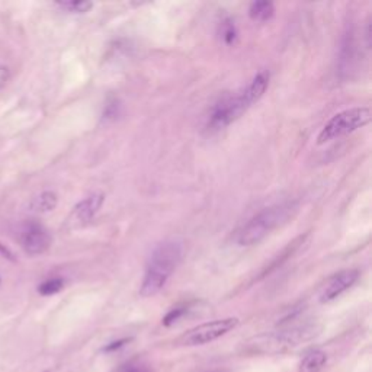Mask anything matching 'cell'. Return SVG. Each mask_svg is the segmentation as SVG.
Here are the masks:
<instances>
[{
	"label": "cell",
	"instance_id": "6da1fadb",
	"mask_svg": "<svg viewBox=\"0 0 372 372\" xmlns=\"http://www.w3.org/2000/svg\"><path fill=\"white\" fill-rule=\"evenodd\" d=\"M182 253L183 249L181 241L166 240L157 244L146 266L143 282L140 287V295L147 298L159 294L168 284L172 274L176 271Z\"/></svg>",
	"mask_w": 372,
	"mask_h": 372
},
{
	"label": "cell",
	"instance_id": "7a4b0ae2",
	"mask_svg": "<svg viewBox=\"0 0 372 372\" xmlns=\"http://www.w3.org/2000/svg\"><path fill=\"white\" fill-rule=\"evenodd\" d=\"M298 211V202L287 201L263 208L253 215L246 224H243L236 232V241L239 246H253L261 243L271 232L295 215Z\"/></svg>",
	"mask_w": 372,
	"mask_h": 372
},
{
	"label": "cell",
	"instance_id": "3957f363",
	"mask_svg": "<svg viewBox=\"0 0 372 372\" xmlns=\"http://www.w3.org/2000/svg\"><path fill=\"white\" fill-rule=\"evenodd\" d=\"M371 109L369 107H358L345 109L328 121L317 137V144H326L332 140L341 138L346 134H351L359 128H362L371 122Z\"/></svg>",
	"mask_w": 372,
	"mask_h": 372
},
{
	"label": "cell",
	"instance_id": "277c9868",
	"mask_svg": "<svg viewBox=\"0 0 372 372\" xmlns=\"http://www.w3.org/2000/svg\"><path fill=\"white\" fill-rule=\"evenodd\" d=\"M252 105L244 96L243 90L237 95H227L223 99H220L209 114L207 128L209 131H220L235 122L239 116L246 112Z\"/></svg>",
	"mask_w": 372,
	"mask_h": 372
},
{
	"label": "cell",
	"instance_id": "5b68a950",
	"mask_svg": "<svg viewBox=\"0 0 372 372\" xmlns=\"http://www.w3.org/2000/svg\"><path fill=\"white\" fill-rule=\"evenodd\" d=\"M237 326H239V319L236 317L208 321L183 333L176 341V343L179 346H200V345L211 343L220 339L221 336L231 332L232 329H236Z\"/></svg>",
	"mask_w": 372,
	"mask_h": 372
},
{
	"label": "cell",
	"instance_id": "8992f818",
	"mask_svg": "<svg viewBox=\"0 0 372 372\" xmlns=\"http://www.w3.org/2000/svg\"><path fill=\"white\" fill-rule=\"evenodd\" d=\"M313 334H316V332H314L311 326H300V328L259 336L256 339V346L261 347L263 352H281L282 349L300 345L301 342L310 339Z\"/></svg>",
	"mask_w": 372,
	"mask_h": 372
},
{
	"label": "cell",
	"instance_id": "52a82bcc",
	"mask_svg": "<svg viewBox=\"0 0 372 372\" xmlns=\"http://www.w3.org/2000/svg\"><path fill=\"white\" fill-rule=\"evenodd\" d=\"M19 240L23 250L28 254L37 256L49 250L51 244V235L40 223H27L21 230Z\"/></svg>",
	"mask_w": 372,
	"mask_h": 372
},
{
	"label": "cell",
	"instance_id": "ba28073f",
	"mask_svg": "<svg viewBox=\"0 0 372 372\" xmlns=\"http://www.w3.org/2000/svg\"><path fill=\"white\" fill-rule=\"evenodd\" d=\"M359 278L358 269H345L332 276L320 293L321 302H330L351 288Z\"/></svg>",
	"mask_w": 372,
	"mask_h": 372
},
{
	"label": "cell",
	"instance_id": "9c48e42d",
	"mask_svg": "<svg viewBox=\"0 0 372 372\" xmlns=\"http://www.w3.org/2000/svg\"><path fill=\"white\" fill-rule=\"evenodd\" d=\"M103 201H105L103 194H93V195L88 196L86 200L80 201L73 208V213L70 218H72L73 223H76L77 226L89 223V221L98 214Z\"/></svg>",
	"mask_w": 372,
	"mask_h": 372
},
{
	"label": "cell",
	"instance_id": "30bf717a",
	"mask_svg": "<svg viewBox=\"0 0 372 372\" xmlns=\"http://www.w3.org/2000/svg\"><path fill=\"white\" fill-rule=\"evenodd\" d=\"M269 79H271L269 72H267V70H261V72L256 75L250 83L246 86V89H243L244 96H246L250 105L258 102L263 96L267 86H269Z\"/></svg>",
	"mask_w": 372,
	"mask_h": 372
},
{
	"label": "cell",
	"instance_id": "8fae6325",
	"mask_svg": "<svg viewBox=\"0 0 372 372\" xmlns=\"http://www.w3.org/2000/svg\"><path fill=\"white\" fill-rule=\"evenodd\" d=\"M58 196L53 191H44L40 195L32 198L29 202V209L34 213H50L57 207Z\"/></svg>",
	"mask_w": 372,
	"mask_h": 372
},
{
	"label": "cell",
	"instance_id": "7c38bea8",
	"mask_svg": "<svg viewBox=\"0 0 372 372\" xmlns=\"http://www.w3.org/2000/svg\"><path fill=\"white\" fill-rule=\"evenodd\" d=\"M326 362H328V355L323 351H311L302 358L300 372H320Z\"/></svg>",
	"mask_w": 372,
	"mask_h": 372
},
{
	"label": "cell",
	"instance_id": "4fadbf2b",
	"mask_svg": "<svg viewBox=\"0 0 372 372\" xmlns=\"http://www.w3.org/2000/svg\"><path fill=\"white\" fill-rule=\"evenodd\" d=\"M275 15V5L267 0H261V2H253L249 8V16L256 22H267Z\"/></svg>",
	"mask_w": 372,
	"mask_h": 372
},
{
	"label": "cell",
	"instance_id": "5bb4252c",
	"mask_svg": "<svg viewBox=\"0 0 372 372\" xmlns=\"http://www.w3.org/2000/svg\"><path fill=\"white\" fill-rule=\"evenodd\" d=\"M237 37H239V32H237L235 21H232L231 18L224 19L223 23H221V38H223L224 44L235 45L237 41Z\"/></svg>",
	"mask_w": 372,
	"mask_h": 372
},
{
	"label": "cell",
	"instance_id": "9a60e30c",
	"mask_svg": "<svg viewBox=\"0 0 372 372\" xmlns=\"http://www.w3.org/2000/svg\"><path fill=\"white\" fill-rule=\"evenodd\" d=\"M64 287V279L63 278H50L44 281L40 287H38V293L41 295H54L57 293H60Z\"/></svg>",
	"mask_w": 372,
	"mask_h": 372
},
{
	"label": "cell",
	"instance_id": "2e32d148",
	"mask_svg": "<svg viewBox=\"0 0 372 372\" xmlns=\"http://www.w3.org/2000/svg\"><path fill=\"white\" fill-rule=\"evenodd\" d=\"M57 6L66 9L67 12H73V14H86L93 8V3L88 2V0H73V2H58Z\"/></svg>",
	"mask_w": 372,
	"mask_h": 372
},
{
	"label": "cell",
	"instance_id": "e0dca14e",
	"mask_svg": "<svg viewBox=\"0 0 372 372\" xmlns=\"http://www.w3.org/2000/svg\"><path fill=\"white\" fill-rule=\"evenodd\" d=\"M186 311H188V307H178V308L170 310L165 316V319H163V324L169 328V326H172L173 323H176L179 319H182L186 314Z\"/></svg>",
	"mask_w": 372,
	"mask_h": 372
},
{
	"label": "cell",
	"instance_id": "ac0fdd59",
	"mask_svg": "<svg viewBox=\"0 0 372 372\" xmlns=\"http://www.w3.org/2000/svg\"><path fill=\"white\" fill-rule=\"evenodd\" d=\"M118 109H120V105L115 99V101H112V102H109L107 105V108H105V112H103V116H105V118H115V116L118 115Z\"/></svg>",
	"mask_w": 372,
	"mask_h": 372
},
{
	"label": "cell",
	"instance_id": "d6986e66",
	"mask_svg": "<svg viewBox=\"0 0 372 372\" xmlns=\"http://www.w3.org/2000/svg\"><path fill=\"white\" fill-rule=\"evenodd\" d=\"M10 79V72L6 66L0 64V89H3Z\"/></svg>",
	"mask_w": 372,
	"mask_h": 372
},
{
	"label": "cell",
	"instance_id": "ffe728a7",
	"mask_svg": "<svg viewBox=\"0 0 372 372\" xmlns=\"http://www.w3.org/2000/svg\"><path fill=\"white\" fill-rule=\"evenodd\" d=\"M127 342H130V339H121V341H116V342H112L109 343L107 347H103L105 352H114V351H118L120 347H122Z\"/></svg>",
	"mask_w": 372,
	"mask_h": 372
},
{
	"label": "cell",
	"instance_id": "44dd1931",
	"mask_svg": "<svg viewBox=\"0 0 372 372\" xmlns=\"http://www.w3.org/2000/svg\"><path fill=\"white\" fill-rule=\"evenodd\" d=\"M0 254H2L3 258H6L9 261H15L14 259V254H12V252L5 246V244H2V243H0Z\"/></svg>",
	"mask_w": 372,
	"mask_h": 372
},
{
	"label": "cell",
	"instance_id": "7402d4cb",
	"mask_svg": "<svg viewBox=\"0 0 372 372\" xmlns=\"http://www.w3.org/2000/svg\"><path fill=\"white\" fill-rule=\"evenodd\" d=\"M122 372H148L146 368L143 367H137V365H128L122 369Z\"/></svg>",
	"mask_w": 372,
	"mask_h": 372
},
{
	"label": "cell",
	"instance_id": "603a6c76",
	"mask_svg": "<svg viewBox=\"0 0 372 372\" xmlns=\"http://www.w3.org/2000/svg\"><path fill=\"white\" fill-rule=\"evenodd\" d=\"M365 38H367V45H371V23H367V31H365Z\"/></svg>",
	"mask_w": 372,
	"mask_h": 372
},
{
	"label": "cell",
	"instance_id": "cb8c5ba5",
	"mask_svg": "<svg viewBox=\"0 0 372 372\" xmlns=\"http://www.w3.org/2000/svg\"><path fill=\"white\" fill-rule=\"evenodd\" d=\"M45 372H49V371H45Z\"/></svg>",
	"mask_w": 372,
	"mask_h": 372
}]
</instances>
